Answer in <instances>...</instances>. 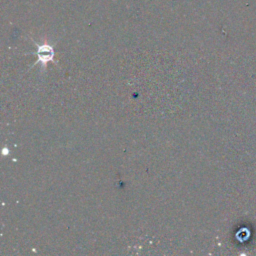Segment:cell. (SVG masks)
<instances>
[{"instance_id": "1", "label": "cell", "mask_w": 256, "mask_h": 256, "mask_svg": "<svg viewBox=\"0 0 256 256\" xmlns=\"http://www.w3.org/2000/svg\"><path fill=\"white\" fill-rule=\"evenodd\" d=\"M37 46V57L38 60L36 61L35 64H37L38 62H41V64L43 66L46 65V63H48L49 61H53L54 59V49L51 45L49 44H38L35 43Z\"/></svg>"}]
</instances>
